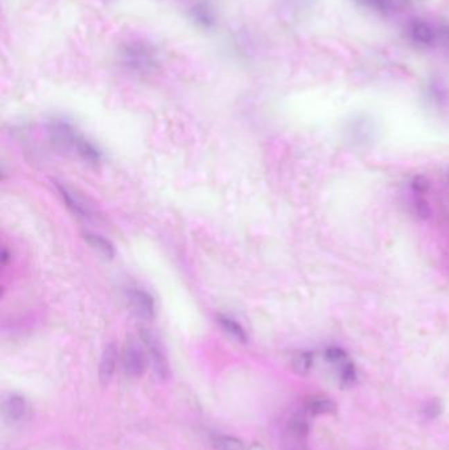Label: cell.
I'll list each match as a JSON object with an SVG mask.
<instances>
[{"mask_svg": "<svg viewBox=\"0 0 449 450\" xmlns=\"http://www.w3.org/2000/svg\"><path fill=\"white\" fill-rule=\"evenodd\" d=\"M119 62L132 74L148 75L159 69V52L146 41H130L120 48Z\"/></svg>", "mask_w": 449, "mask_h": 450, "instance_id": "cell-1", "label": "cell"}, {"mask_svg": "<svg viewBox=\"0 0 449 450\" xmlns=\"http://www.w3.org/2000/svg\"><path fill=\"white\" fill-rule=\"evenodd\" d=\"M140 337H141L143 344L146 345V348L149 352L152 368H153L156 377L161 381L169 379L170 378V366H169L164 346L161 344L157 334L150 330L143 328L140 331Z\"/></svg>", "mask_w": 449, "mask_h": 450, "instance_id": "cell-2", "label": "cell"}, {"mask_svg": "<svg viewBox=\"0 0 449 450\" xmlns=\"http://www.w3.org/2000/svg\"><path fill=\"white\" fill-rule=\"evenodd\" d=\"M55 187L61 195L62 200L67 203V207L73 212L76 216H78L82 220H96L98 215L94 210L93 204L85 198L83 195L78 194L76 190L70 188L61 183H55Z\"/></svg>", "mask_w": 449, "mask_h": 450, "instance_id": "cell-3", "label": "cell"}, {"mask_svg": "<svg viewBox=\"0 0 449 450\" xmlns=\"http://www.w3.org/2000/svg\"><path fill=\"white\" fill-rule=\"evenodd\" d=\"M123 366H124L125 374L131 378L141 377L146 370V354L143 352V348L133 339H130L124 346Z\"/></svg>", "mask_w": 449, "mask_h": 450, "instance_id": "cell-4", "label": "cell"}, {"mask_svg": "<svg viewBox=\"0 0 449 450\" xmlns=\"http://www.w3.org/2000/svg\"><path fill=\"white\" fill-rule=\"evenodd\" d=\"M49 134L55 145L61 149H74L78 133L67 120L54 119L49 124Z\"/></svg>", "mask_w": 449, "mask_h": 450, "instance_id": "cell-5", "label": "cell"}, {"mask_svg": "<svg viewBox=\"0 0 449 450\" xmlns=\"http://www.w3.org/2000/svg\"><path fill=\"white\" fill-rule=\"evenodd\" d=\"M127 296H128V303L131 305L133 312L139 318H144V320L155 318L156 303L150 294H148L144 290L134 289V290H130Z\"/></svg>", "mask_w": 449, "mask_h": 450, "instance_id": "cell-6", "label": "cell"}, {"mask_svg": "<svg viewBox=\"0 0 449 450\" xmlns=\"http://www.w3.org/2000/svg\"><path fill=\"white\" fill-rule=\"evenodd\" d=\"M116 362H118V348L115 344H108L103 354L100 357V362H99V381L103 386H106L114 372H115V368H116Z\"/></svg>", "mask_w": 449, "mask_h": 450, "instance_id": "cell-7", "label": "cell"}, {"mask_svg": "<svg viewBox=\"0 0 449 450\" xmlns=\"http://www.w3.org/2000/svg\"><path fill=\"white\" fill-rule=\"evenodd\" d=\"M27 411V403L24 400V397L20 395H10L4 400L3 403V412L7 416V419L12 420V422H19L24 417Z\"/></svg>", "mask_w": 449, "mask_h": 450, "instance_id": "cell-8", "label": "cell"}, {"mask_svg": "<svg viewBox=\"0 0 449 450\" xmlns=\"http://www.w3.org/2000/svg\"><path fill=\"white\" fill-rule=\"evenodd\" d=\"M83 239L93 248L94 251H96L102 257L108 258V260H112L115 257L114 245L103 236H100L98 233H93V232H85Z\"/></svg>", "mask_w": 449, "mask_h": 450, "instance_id": "cell-9", "label": "cell"}, {"mask_svg": "<svg viewBox=\"0 0 449 450\" xmlns=\"http://www.w3.org/2000/svg\"><path fill=\"white\" fill-rule=\"evenodd\" d=\"M74 150L86 163L91 165V166H98L100 163L102 159H100L99 150L90 141L83 138L80 134L74 144Z\"/></svg>", "mask_w": 449, "mask_h": 450, "instance_id": "cell-10", "label": "cell"}, {"mask_svg": "<svg viewBox=\"0 0 449 450\" xmlns=\"http://www.w3.org/2000/svg\"><path fill=\"white\" fill-rule=\"evenodd\" d=\"M191 17L198 24L199 27L204 29H211L216 23V17L211 7L206 3H198L191 8Z\"/></svg>", "mask_w": 449, "mask_h": 450, "instance_id": "cell-11", "label": "cell"}, {"mask_svg": "<svg viewBox=\"0 0 449 450\" xmlns=\"http://www.w3.org/2000/svg\"><path fill=\"white\" fill-rule=\"evenodd\" d=\"M218 323L219 325L224 330L232 339L238 340L240 343H247L248 341V334L245 330L238 324L236 320H234L227 315H218Z\"/></svg>", "mask_w": 449, "mask_h": 450, "instance_id": "cell-12", "label": "cell"}, {"mask_svg": "<svg viewBox=\"0 0 449 450\" xmlns=\"http://www.w3.org/2000/svg\"><path fill=\"white\" fill-rule=\"evenodd\" d=\"M337 411V406L330 397H317L310 399L307 403V412L312 416L317 415H330Z\"/></svg>", "mask_w": 449, "mask_h": 450, "instance_id": "cell-13", "label": "cell"}, {"mask_svg": "<svg viewBox=\"0 0 449 450\" xmlns=\"http://www.w3.org/2000/svg\"><path fill=\"white\" fill-rule=\"evenodd\" d=\"M410 35L412 40L421 45H430L435 39L434 30L424 21H414L410 26Z\"/></svg>", "mask_w": 449, "mask_h": 450, "instance_id": "cell-14", "label": "cell"}, {"mask_svg": "<svg viewBox=\"0 0 449 450\" xmlns=\"http://www.w3.org/2000/svg\"><path fill=\"white\" fill-rule=\"evenodd\" d=\"M312 361H314V357H312V353H310V352H302V353L297 354V357L294 358V362H292L294 370L299 375L308 374L312 368Z\"/></svg>", "mask_w": 449, "mask_h": 450, "instance_id": "cell-15", "label": "cell"}, {"mask_svg": "<svg viewBox=\"0 0 449 450\" xmlns=\"http://www.w3.org/2000/svg\"><path fill=\"white\" fill-rule=\"evenodd\" d=\"M216 450H244L243 442L232 436H219L213 440Z\"/></svg>", "mask_w": 449, "mask_h": 450, "instance_id": "cell-16", "label": "cell"}, {"mask_svg": "<svg viewBox=\"0 0 449 450\" xmlns=\"http://www.w3.org/2000/svg\"><path fill=\"white\" fill-rule=\"evenodd\" d=\"M340 382L343 387H351L356 382V369L349 361L340 366Z\"/></svg>", "mask_w": 449, "mask_h": 450, "instance_id": "cell-17", "label": "cell"}, {"mask_svg": "<svg viewBox=\"0 0 449 450\" xmlns=\"http://www.w3.org/2000/svg\"><path fill=\"white\" fill-rule=\"evenodd\" d=\"M308 429H310V425L302 416H297L295 419H292L290 424V431L294 436L298 437V438H303V437L307 436Z\"/></svg>", "mask_w": 449, "mask_h": 450, "instance_id": "cell-18", "label": "cell"}, {"mask_svg": "<svg viewBox=\"0 0 449 450\" xmlns=\"http://www.w3.org/2000/svg\"><path fill=\"white\" fill-rule=\"evenodd\" d=\"M326 359L331 362V363H336L339 366H342L345 362H348V356L346 353L344 352L343 349L340 348H330L326 350Z\"/></svg>", "mask_w": 449, "mask_h": 450, "instance_id": "cell-19", "label": "cell"}, {"mask_svg": "<svg viewBox=\"0 0 449 450\" xmlns=\"http://www.w3.org/2000/svg\"><path fill=\"white\" fill-rule=\"evenodd\" d=\"M364 6L378 10V11H387L391 8V1L390 0H358Z\"/></svg>", "mask_w": 449, "mask_h": 450, "instance_id": "cell-20", "label": "cell"}, {"mask_svg": "<svg viewBox=\"0 0 449 450\" xmlns=\"http://www.w3.org/2000/svg\"><path fill=\"white\" fill-rule=\"evenodd\" d=\"M411 186H412V190H414L415 192H418V194H424V192H427L428 188H430V182H428V179L424 178L423 175H418V177H415V178L412 179V183H411Z\"/></svg>", "mask_w": 449, "mask_h": 450, "instance_id": "cell-21", "label": "cell"}, {"mask_svg": "<svg viewBox=\"0 0 449 450\" xmlns=\"http://www.w3.org/2000/svg\"><path fill=\"white\" fill-rule=\"evenodd\" d=\"M415 211L418 213V216L424 220L431 216V208L424 199H418L415 201Z\"/></svg>", "mask_w": 449, "mask_h": 450, "instance_id": "cell-22", "label": "cell"}, {"mask_svg": "<svg viewBox=\"0 0 449 450\" xmlns=\"http://www.w3.org/2000/svg\"><path fill=\"white\" fill-rule=\"evenodd\" d=\"M440 412H441V404H440V402H437V400H434V402L428 403L427 407H425V410H424L425 416L430 417V419H434L436 416H439Z\"/></svg>", "mask_w": 449, "mask_h": 450, "instance_id": "cell-23", "label": "cell"}, {"mask_svg": "<svg viewBox=\"0 0 449 450\" xmlns=\"http://www.w3.org/2000/svg\"><path fill=\"white\" fill-rule=\"evenodd\" d=\"M247 450H265L264 445H261V444H258V442H256V444H253V445H251L249 448Z\"/></svg>", "mask_w": 449, "mask_h": 450, "instance_id": "cell-24", "label": "cell"}]
</instances>
